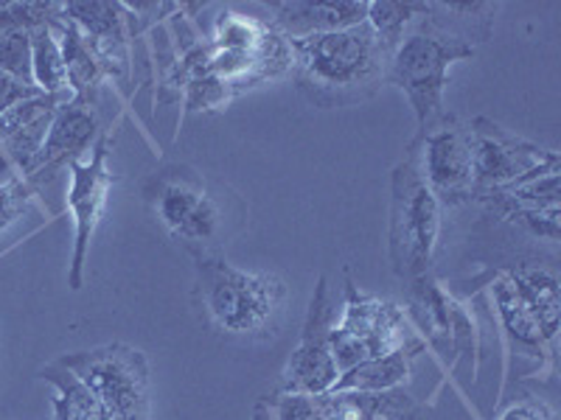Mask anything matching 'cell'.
Segmentation results:
<instances>
[{"instance_id":"obj_1","label":"cell","mask_w":561,"mask_h":420,"mask_svg":"<svg viewBox=\"0 0 561 420\" xmlns=\"http://www.w3.org/2000/svg\"><path fill=\"white\" fill-rule=\"evenodd\" d=\"M289 77L298 93L320 109L351 107L370 98L388 77L390 51L368 23L334 34L289 39Z\"/></svg>"},{"instance_id":"obj_2","label":"cell","mask_w":561,"mask_h":420,"mask_svg":"<svg viewBox=\"0 0 561 420\" xmlns=\"http://www.w3.org/2000/svg\"><path fill=\"white\" fill-rule=\"evenodd\" d=\"M197 303L219 334L233 339L267 337L278 325L289 289L275 272H244L222 255L197 258Z\"/></svg>"},{"instance_id":"obj_3","label":"cell","mask_w":561,"mask_h":420,"mask_svg":"<svg viewBox=\"0 0 561 420\" xmlns=\"http://www.w3.org/2000/svg\"><path fill=\"white\" fill-rule=\"evenodd\" d=\"M393 202H390V264L402 280L430 275L444 233V205L435 197L410 152L393 168Z\"/></svg>"},{"instance_id":"obj_4","label":"cell","mask_w":561,"mask_h":420,"mask_svg":"<svg viewBox=\"0 0 561 420\" xmlns=\"http://www.w3.org/2000/svg\"><path fill=\"white\" fill-rule=\"evenodd\" d=\"M472 57L474 45L430 26L424 18H421V26L404 34L399 48L390 54L385 82L404 90V96L410 98L415 118H419V132L430 129L447 115L444 113V90L449 84V68L460 59Z\"/></svg>"},{"instance_id":"obj_5","label":"cell","mask_w":561,"mask_h":420,"mask_svg":"<svg viewBox=\"0 0 561 420\" xmlns=\"http://www.w3.org/2000/svg\"><path fill=\"white\" fill-rule=\"evenodd\" d=\"M144 197L169 236L188 253L197 258L219 255V244L228 236V219L203 174L188 166H172L144 185Z\"/></svg>"},{"instance_id":"obj_6","label":"cell","mask_w":561,"mask_h":420,"mask_svg":"<svg viewBox=\"0 0 561 420\" xmlns=\"http://www.w3.org/2000/svg\"><path fill=\"white\" fill-rule=\"evenodd\" d=\"M415 345H424V339L415 337L402 306L359 292L351 280H345L343 323L332 328V353L340 373Z\"/></svg>"},{"instance_id":"obj_7","label":"cell","mask_w":561,"mask_h":420,"mask_svg":"<svg viewBox=\"0 0 561 420\" xmlns=\"http://www.w3.org/2000/svg\"><path fill=\"white\" fill-rule=\"evenodd\" d=\"M115 420H152L149 364L138 348L110 342L59 359Z\"/></svg>"},{"instance_id":"obj_8","label":"cell","mask_w":561,"mask_h":420,"mask_svg":"<svg viewBox=\"0 0 561 420\" xmlns=\"http://www.w3.org/2000/svg\"><path fill=\"white\" fill-rule=\"evenodd\" d=\"M255 420H427L424 409L402 389L354 393L329 389L320 395L278 393L264 398Z\"/></svg>"},{"instance_id":"obj_9","label":"cell","mask_w":561,"mask_h":420,"mask_svg":"<svg viewBox=\"0 0 561 420\" xmlns=\"http://www.w3.org/2000/svg\"><path fill=\"white\" fill-rule=\"evenodd\" d=\"M410 152L415 154L421 174L444 208L472 202V140L469 127H463L455 115H444L438 124L419 132V138L410 143Z\"/></svg>"},{"instance_id":"obj_10","label":"cell","mask_w":561,"mask_h":420,"mask_svg":"<svg viewBox=\"0 0 561 420\" xmlns=\"http://www.w3.org/2000/svg\"><path fill=\"white\" fill-rule=\"evenodd\" d=\"M559 179L561 158L556 154L550 163L530 172L528 177L503 185V188H491V191L480 194L474 202H483L494 217L514 224V228H523L530 236L556 244L559 242L561 219Z\"/></svg>"},{"instance_id":"obj_11","label":"cell","mask_w":561,"mask_h":420,"mask_svg":"<svg viewBox=\"0 0 561 420\" xmlns=\"http://www.w3.org/2000/svg\"><path fill=\"white\" fill-rule=\"evenodd\" d=\"M404 314L424 334V339L438 350L444 362L455 364L458 357H474L478 328H474L472 314L466 312L453 294L444 292L435 278L421 275V278L410 280Z\"/></svg>"},{"instance_id":"obj_12","label":"cell","mask_w":561,"mask_h":420,"mask_svg":"<svg viewBox=\"0 0 561 420\" xmlns=\"http://www.w3.org/2000/svg\"><path fill=\"white\" fill-rule=\"evenodd\" d=\"M110 147L113 140L99 138L96 149L90 152L88 160H77L70 163V194L68 205L77 222V236H73V258H70L68 269V287L79 292L84 283V264H88V249L93 236H96L99 222L107 208L110 191H113L115 177L107 168Z\"/></svg>"},{"instance_id":"obj_13","label":"cell","mask_w":561,"mask_h":420,"mask_svg":"<svg viewBox=\"0 0 561 420\" xmlns=\"http://www.w3.org/2000/svg\"><path fill=\"white\" fill-rule=\"evenodd\" d=\"M334 303L329 278L318 280L312 306H309L304 334H300L298 348L293 350L287 370H284V387L280 393L298 395H320L337 384L340 370L334 364L332 353V328H334Z\"/></svg>"},{"instance_id":"obj_14","label":"cell","mask_w":561,"mask_h":420,"mask_svg":"<svg viewBox=\"0 0 561 420\" xmlns=\"http://www.w3.org/2000/svg\"><path fill=\"white\" fill-rule=\"evenodd\" d=\"M469 140H472L474 166L472 199L491 191V188H503V185L528 177L530 172L542 168L545 163H550L559 154L553 149H542L517 138V135H511L508 129L489 121V118H474V124H469Z\"/></svg>"},{"instance_id":"obj_15","label":"cell","mask_w":561,"mask_h":420,"mask_svg":"<svg viewBox=\"0 0 561 420\" xmlns=\"http://www.w3.org/2000/svg\"><path fill=\"white\" fill-rule=\"evenodd\" d=\"M99 143V115L93 104L77 102L68 98L59 104L57 115H54L48 138H45L43 149H39L34 166L23 179L32 183L39 191V185L57 177V172L68 168L70 163L82 160L90 154Z\"/></svg>"},{"instance_id":"obj_16","label":"cell","mask_w":561,"mask_h":420,"mask_svg":"<svg viewBox=\"0 0 561 420\" xmlns=\"http://www.w3.org/2000/svg\"><path fill=\"white\" fill-rule=\"evenodd\" d=\"M62 14L88 37L110 77H127L133 18L124 3H62Z\"/></svg>"},{"instance_id":"obj_17","label":"cell","mask_w":561,"mask_h":420,"mask_svg":"<svg viewBox=\"0 0 561 420\" xmlns=\"http://www.w3.org/2000/svg\"><path fill=\"white\" fill-rule=\"evenodd\" d=\"M65 96H34L26 102L14 104L12 109L0 115V147L7 152L9 163L18 168V177H26L28 168L34 166L39 149H43L48 129H51L54 115Z\"/></svg>"},{"instance_id":"obj_18","label":"cell","mask_w":561,"mask_h":420,"mask_svg":"<svg viewBox=\"0 0 561 420\" xmlns=\"http://www.w3.org/2000/svg\"><path fill=\"white\" fill-rule=\"evenodd\" d=\"M270 9L275 12L273 28L289 39L345 32L363 26L368 20L365 0H289V3H270Z\"/></svg>"},{"instance_id":"obj_19","label":"cell","mask_w":561,"mask_h":420,"mask_svg":"<svg viewBox=\"0 0 561 420\" xmlns=\"http://www.w3.org/2000/svg\"><path fill=\"white\" fill-rule=\"evenodd\" d=\"M508 280L517 289L519 300L530 312V317L539 325V334L556 353V339H559V314H561V283L559 272L545 264H517L511 267Z\"/></svg>"},{"instance_id":"obj_20","label":"cell","mask_w":561,"mask_h":420,"mask_svg":"<svg viewBox=\"0 0 561 420\" xmlns=\"http://www.w3.org/2000/svg\"><path fill=\"white\" fill-rule=\"evenodd\" d=\"M51 32L59 43V51H62L70 96L77 98V102L96 104L99 88H102V82L110 73L104 70L96 51H93V45L88 43V37L79 32V26H73L62 12L51 20Z\"/></svg>"},{"instance_id":"obj_21","label":"cell","mask_w":561,"mask_h":420,"mask_svg":"<svg viewBox=\"0 0 561 420\" xmlns=\"http://www.w3.org/2000/svg\"><path fill=\"white\" fill-rule=\"evenodd\" d=\"M491 300H494V312H497L500 325H503V334L508 339L511 357H525L530 362L542 364L545 353L556 357L553 350L548 348V342L539 334V325L530 317V312L525 308V303L519 300L517 289L508 280V275H497L494 283H491Z\"/></svg>"},{"instance_id":"obj_22","label":"cell","mask_w":561,"mask_h":420,"mask_svg":"<svg viewBox=\"0 0 561 420\" xmlns=\"http://www.w3.org/2000/svg\"><path fill=\"white\" fill-rule=\"evenodd\" d=\"M421 350H424V345H415V348H402L396 350V353H388V357L357 364V368L340 373L337 384L332 389H354V393H388V389H399L410 378L413 359Z\"/></svg>"},{"instance_id":"obj_23","label":"cell","mask_w":561,"mask_h":420,"mask_svg":"<svg viewBox=\"0 0 561 420\" xmlns=\"http://www.w3.org/2000/svg\"><path fill=\"white\" fill-rule=\"evenodd\" d=\"M494 14H497V3H427L424 20L430 26L474 45L491 37Z\"/></svg>"},{"instance_id":"obj_24","label":"cell","mask_w":561,"mask_h":420,"mask_svg":"<svg viewBox=\"0 0 561 420\" xmlns=\"http://www.w3.org/2000/svg\"><path fill=\"white\" fill-rule=\"evenodd\" d=\"M43 378L57 389L54 395V420H115L99 398L59 362L43 370Z\"/></svg>"},{"instance_id":"obj_25","label":"cell","mask_w":561,"mask_h":420,"mask_svg":"<svg viewBox=\"0 0 561 420\" xmlns=\"http://www.w3.org/2000/svg\"><path fill=\"white\" fill-rule=\"evenodd\" d=\"M32 79L34 88L43 90L45 96L73 98L68 88L62 51H59V43L51 32V23L32 32Z\"/></svg>"},{"instance_id":"obj_26","label":"cell","mask_w":561,"mask_h":420,"mask_svg":"<svg viewBox=\"0 0 561 420\" xmlns=\"http://www.w3.org/2000/svg\"><path fill=\"white\" fill-rule=\"evenodd\" d=\"M424 14H427V3H421V0H374V3H368V20L365 23L370 26V32L382 39L385 48L393 54L404 39V28L415 18H424Z\"/></svg>"},{"instance_id":"obj_27","label":"cell","mask_w":561,"mask_h":420,"mask_svg":"<svg viewBox=\"0 0 561 420\" xmlns=\"http://www.w3.org/2000/svg\"><path fill=\"white\" fill-rule=\"evenodd\" d=\"M267 23L255 18H244L237 12H222L217 18V28H214V39L210 45L217 48H228V51H255L270 34Z\"/></svg>"},{"instance_id":"obj_28","label":"cell","mask_w":561,"mask_h":420,"mask_svg":"<svg viewBox=\"0 0 561 420\" xmlns=\"http://www.w3.org/2000/svg\"><path fill=\"white\" fill-rule=\"evenodd\" d=\"M62 12V3H0V32H34L39 26H48L57 14Z\"/></svg>"},{"instance_id":"obj_29","label":"cell","mask_w":561,"mask_h":420,"mask_svg":"<svg viewBox=\"0 0 561 420\" xmlns=\"http://www.w3.org/2000/svg\"><path fill=\"white\" fill-rule=\"evenodd\" d=\"M0 70L20 82L34 84L32 79V32H0Z\"/></svg>"},{"instance_id":"obj_30","label":"cell","mask_w":561,"mask_h":420,"mask_svg":"<svg viewBox=\"0 0 561 420\" xmlns=\"http://www.w3.org/2000/svg\"><path fill=\"white\" fill-rule=\"evenodd\" d=\"M37 197V188L26 183L23 177H12L0 185V236L12 228L18 219L26 217V210L32 208V199Z\"/></svg>"},{"instance_id":"obj_31","label":"cell","mask_w":561,"mask_h":420,"mask_svg":"<svg viewBox=\"0 0 561 420\" xmlns=\"http://www.w3.org/2000/svg\"><path fill=\"white\" fill-rule=\"evenodd\" d=\"M489 420H556V415L542 398H536L525 389H514L497 404Z\"/></svg>"},{"instance_id":"obj_32","label":"cell","mask_w":561,"mask_h":420,"mask_svg":"<svg viewBox=\"0 0 561 420\" xmlns=\"http://www.w3.org/2000/svg\"><path fill=\"white\" fill-rule=\"evenodd\" d=\"M34 96H43V90L34 88V84L20 82V79L9 77V73L0 70V115L7 113V109H12L14 104L26 102V98Z\"/></svg>"}]
</instances>
